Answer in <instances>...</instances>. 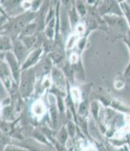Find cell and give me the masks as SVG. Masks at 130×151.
Masks as SVG:
<instances>
[{"label": "cell", "instance_id": "obj_1", "mask_svg": "<svg viewBox=\"0 0 130 151\" xmlns=\"http://www.w3.org/2000/svg\"><path fill=\"white\" fill-rule=\"evenodd\" d=\"M37 15V12L28 11L11 17L6 24L1 27V35L9 36L12 40L18 38L22 30L30 23L34 21Z\"/></svg>", "mask_w": 130, "mask_h": 151}, {"label": "cell", "instance_id": "obj_2", "mask_svg": "<svg viewBox=\"0 0 130 151\" xmlns=\"http://www.w3.org/2000/svg\"><path fill=\"white\" fill-rule=\"evenodd\" d=\"M37 78L34 67L22 70L19 83V93L24 100H28L35 95Z\"/></svg>", "mask_w": 130, "mask_h": 151}, {"label": "cell", "instance_id": "obj_3", "mask_svg": "<svg viewBox=\"0 0 130 151\" xmlns=\"http://www.w3.org/2000/svg\"><path fill=\"white\" fill-rule=\"evenodd\" d=\"M97 12L102 18L111 16L124 17L120 2L116 1H99L97 5Z\"/></svg>", "mask_w": 130, "mask_h": 151}, {"label": "cell", "instance_id": "obj_4", "mask_svg": "<svg viewBox=\"0 0 130 151\" xmlns=\"http://www.w3.org/2000/svg\"><path fill=\"white\" fill-rule=\"evenodd\" d=\"M97 100L101 103L103 107L110 108L116 111L121 112L123 114L129 115L130 116V108L124 104L121 100L116 99L114 97L107 96V95H99L98 96Z\"/></svg>", "mask_w": 130, "mask_h": 151}, {"label": "cell", "instance_id": "obj_5", "mask_svg": "<svg viewBox=\"0 0 130 151\" xmlns=\"http://www.w3.org/2000/svg\"><path fill=\"white\" fill-rule=\"evenodd\" d=\"M11 143L19 145L28 151H56L53 146L45 145L43 143L37 142V140H35L32 137L25 138L23 141L13 140Z\"/></svg>", "mask_w": 130, "mask_h": 151}, {"label": "cell", "instance_id": "obj_6", "mask_svg": "<svg viewBox=\"0 0 130 151\" xmlns=\"http://www.w3.org/2000/svg\"><path fill=\"white\" fill-rule=\"evenodd\" d=\"M1 53H3V58H5L6 62L8 65V67H9L10 70H11L13 79L19 85L22 73L21 65L19 64V62L16 58L15 54L13 53L12 51L6 52H1Z\"/></svg>", "mask_w": 130, "mask_h": 151}, {"label": "cell", "instance_id": "obj_7", "mask_svg": "<svg viewBox=\"0 0 130 151\" xmlns=\"http://www.w3.org/2000/svg\"><path fill=\"white\" fill-rule=\"evenodd\" d=\"M50 77H51V80H52L53 86H55L57 88H58L62 91H65V92L67 91V88H68L70 83L62 69H60L58 66L54 65L51 71Z\"/></svg>", "mask_w": 130, "mask_h": 151}, {"label": "cell", "instance_id": "obj_8", "mask_svg": "<svg viewBox=\"0 0 130 151\" xmlns=\"http://www.w3.org/2000/svg\"><path fill=\"white\" fill-rule=\"evenodd\" d=\"M49 110V106L43 99L40 97H36L34 101L32 103L30 112L32 114V117L35 120H42L45 116H46Z\"/></svg>", "mask_w": 130, "mask_h": 151}, {"label": "cell", "instance_id": "obj_9", "mask_svg": "<svg viewBox=\"0 0 130 151\" xmlns=\"http://www.w3.org/2000/svg\"><path fill=\"white\" fill-rule=\"evenodd\" d=\"M43 54H45L43 47H40V48L32 50L30 53L28 54V58L25 60V62L21 65L22 70H25L31 69L36 66L41 60Z\"/></svg>", "mask_w": 130, "mask_h": 151}, {"label": "cell", "instance_id": "obj_10", "mask_svg": "<svg viewBox=\"0 0 130 151\" xmlns=\"http://www.w3.org/2000/svg\"><path fill=\"white\" fill-rule=\"evenodd\" d=\"M12 52L19 62V64L22 65L31 51L25 46L24 44L22 42V40L16 38V39L13 40Z\"/></svg>", "mask_w": 130, "mask_h": 151}, {"label": "cell", "instance_id": "obj_11", "mask_svg": "<svg viewBox=\"0 0 130 151\" xmlns=\"http://www.w3.org/2000/svg\"><path fill=\"white\" fill-rule=\"evenodd\" d=\"M90 110V102L88 96H85L83 99H82L80 104L78 105V117L87 119L88 116V111Z\"/></svg>", "mask_w": 130, "mask_h": 151}, {"label": "cell", "instance_id": "obj_12", "mask_svg": "<svg viewBox=\"0 0 130 151\" xmlns=\"http://www.w3.org/2000/svg\"><path fill=\"white\" fill-rule=\"evenodd\" d=\"M37 32H38V26H37V23L34 21H32V23H30L29 24H28L26 27H25L22 32L19 35L18 38L19 39H22L24 37H30V36H32L34 35Z\"/></svg>", "mask_w": 130, "mask_h": 151}, {"label": "cell", "instance_id": "obj_13", "mask_svg": "<svg viewBox=\"0 0 130 151\" xmlns=\"http://www.w3.org/2000/svg\"><path fill=\"white\" fill-rule=\"evenodd\" d=\"M1 52H6L13 50V40L11 37L6 35H1Z\"/></svg>", "mask_w": 130, "mask_h": 151}, {"label": "cell", "instance_id": "obj_14", "mask_svg": "<svg viewBox=\"0 0 130 151\" xmlns=\"http://www.w3.org/2000/svg\"><path fill=\"white\" fill-rule=\"evenodd\" d=\"M69 137H70V135H69L66 126H65V124H62V127L59 129L57 133V136H56L57 142L60 144H62V145H65Z\"/></svg>", "mask_w": 130, "mask_h": 151}, {"label": "cell", "instance_id": "obj_15", "mask_svg": "<svg viewBox=\"0 0 130 151\" xmlns=\"http://www.w3.org/2000/svg\"><path fill=\"white\" fill-rule=\"evenodd\" d=\"M74 6L76 8L78 16L80 18H84L87 16V3L83 1H76L74 2Z\"/></svg>", "mask_w": 130, "mask_h": 151}, {"label": "cell", "instance_id": "obj_16", "mask_svg": "<svg viewBox=\"0 0 130 151\" xmlns=\"http://www.w3.org/2000/svg\"><path fill=\"white\" fill-rule=\"evenodd\" d=\"M90 111L96 122L99 121V102L95 99L90 103Z\"/></svg>", "mask_w": 130, "mask_h": 151}, {"label": "cell", "instance_id": "obj_17", "mask_svg": "<svg viewBox=\"0 0 130 151\" xmlns=\"http://www.w3.org/2000/svg\"><path fill=\"white\" fill-rule=\"evenodd\" d=\"M120 5L121 6V9L124 13V17L127 22L128 26L130 30V5L126 1H121L120 2Z\"/></svg>", "mask_w": 130, "mask_h": 151}, {"label": "cell", "instance_id": "obj_18", "mask_svg": "<svg viewBox=\"0 0 130 151\" xmlns=\"http://www.w3.org/2000/svg\"><path fill=\"white\" fill-rule=\"evenodd\" d=\"M65 126H66V129H67V131H68L70 137L74 138L75 135H76V133H77L78 130V126L76 123L73 120H70L67 121V123L65 124Z\"/></svg>", "mask_w": 130, "mask_h": 151}, {"label": "cell", "instance_id": "obj_19", "mask_svg": "<svg viewBox=\"0 0 130 151\" xmlns=\"http://www.w3.org/2000/svg\"><path fill=\"white\" fill-rule=\"evenodd\" d=\"M122 77L124 78V82H125V84H126V86H130V61L128 63L127 66L124 70V72Z\"/></svg>", "mask_w": 130, "mask_h": 151}, {"label": "cell", "instance_id": "obj_20", "mask_svg": "<svg viewBox=\"0 0 130 151\" xmlns=\"http://www.w3.org/2000/svg\"><path fill=\"white\" fill-rule=\"evenodd\" d=\"M3 151H28L26 149L23 148L19 145L14 144V143H11L9 145H7L4 149Z\"/></svg>", "mask_w": 130, "mask_h": 151}, {"label": "cell", "instance_id": "obj_21", "mask_svg": "<svg viewBox=\"0 0 130 151\" xmlns=\"http://www.w3.org/2000/svg\"><path fill=\"white\" fill-rule=\"evenodd\" d=\"M114 86L118 90H121L124 88V86H126V84H125V82H124L123 77L116 78V79L114 83Z\"/></svg>", "mask_w": 130, "mask_h": 151}, {"label": "cell", "instance_id": "obj_22", "mask_svg": "<svg viewBox=\"0 0 130 151\" xmlns=\"http://www.w3.org/2000/svg\"><path fill=\"white\" fill-rule=\"evenodd\" d=\"M53 146H54L56 151H69L67 148L65 147V145H62V144H60L57 142H56L53 144Z\"/></svg>", "mask_w": 130, "mask_h": 151}, {"label": "cell", "instance_id": "obj_23", "mask_svg": "<svg viewBox=\"0 0 130 151\" xmlns=\"http://www.w3.org/2000/svg\"><path fill=\"white\" fill-rule=\"evenodd\" d=\"M125 140H126V142H127V145H130V132L129 133L126 134L125 136Z\"/></svg>", "mask_w": 130, "mask_h": 151}, {"label": "cell", "instance_id": "obj_24", "mask_svg": "<svg viewBox=\"0 0 130 151\" xmlns=\"http://www.w3.org/2000/svg\"><path fill=\"white\" fill-rule=\"evenodd\" d=\"M127 36H128V37H129V38H130V31L129 32H128V35H127Z\"/></svg>", "mask_w": 130, "mask_h": 151}, {"label": "cell", "instance_id": "obj_25", "mask_svg": "<svg viewBox=\"0 0 130 151\" xmlns=\"http://www.w3.org/2000/svg\"><path fill=\"white\" fill-rule=\"evenodd\" d=\"M90 151H96V150H90Z\"/></svg>", "mask_w": 130, "mask_h": 151}, {"label": "cell", "instance_id": "obj_26", "mask_svg": "<svg viewBox=\"0 0 130 151\" xmlns=\"http://www.w3.org/2000/svg\"><path fill=\"white\" fill-rule=\"evenodd\" d=\"M129 151H130V150H129Z\"/></svg>", "mask_w": 130, "mask_h": 151}]
</instances>
